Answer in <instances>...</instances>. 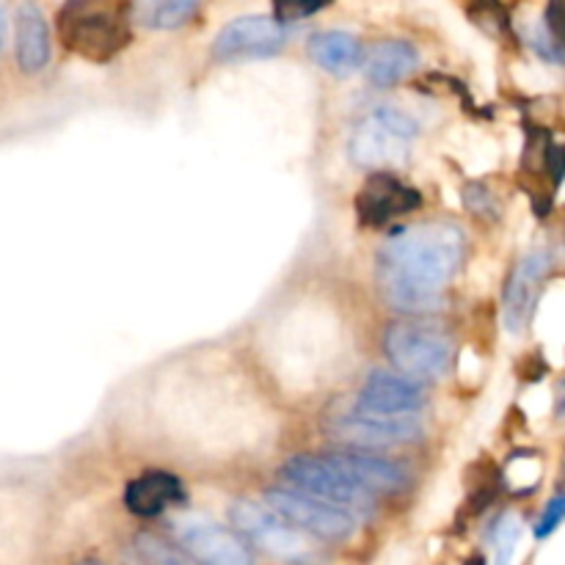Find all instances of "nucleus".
Instances as JSON below:
<instances>
[{"mask_svg": "<svg viewBox=\"0 0 565 565\" xmlns=\"http://www.w3.org/2000/svg\"><path fill=\"white\" fill-rule=\"evenodd\" d=\"M337 436L342 441L370 450V447H392L417 441L423 436V423L417 414H362L353 412L340 417L334 425Z\"/></svg>", "mask_w": 565, "mask_h": 565, "instance_id": "nucleus-10", "label": "nucleus"}, {"mask_svg": "<svg viewBox=\"0 0 565 565\" xmlns=\"http://www.w3.org/2000/svg\"><path fill=\"white\" fill-rule=\"evenodd\" d=\"M463 259V232L445 221L397 232L379 257V279L386 301L406 312H428L458 274Z\"/></svg>", "mask_w": 565, "mask_h": 565, "instance_id": "nucleus-1", "label": "nucleus"}, {"mask_svg": "<svg viewBox=\"0 0 565 565\" xmlns=\"http://www.w3.org/2000/svg\"><path fill=\"white\" fill-rule=\"evenodd\" d=\"M419 64V53L412 42L403 39H386L379 42L367 55H364V75L373 86L390 88L395 83L406 81Z\"/></svg>", "mask_w": 565, "mask_h": 565, "instance_id": "nucleus-17", "label": "nucleus"}, {"mask_svg": "<svg viewBox=\"0 0 565 565\" xmlns=\"http://www.w3.org/2000/svg\"><path fill=\"white\" fill-rule=\"evenodd\" d=\"M519 539H522V522L513 513L502 516L494 530V565H511L516 555Z\"/></svg>", "mask_w": 565, "mask_h": 565, "instance_id": "nucleus-20", "label": "nucleus"}, {"mask_svg": "<svg viewBox=\"0 0 565 565\" xmlns=\"http://www.w3.org/2000/svg\"><path fill=\"white\" fill-rule=\"evenodd\" d=\"M419 125L397 108H379L364 116L353 130L348 154L359 169L390 171L408 158V147L417 138Z\"/></svg>", "mask_w": 565, "mask_h": 565, "instance_id": "nucleus-4", "label": "nucleus"}, {"mask_svg": "<svg viewBox=\"0 0 565 565\" xmlns=\"http://www.w3.org/2000/svg\"><path fill=\"white\" fill-rule=\"evenodd\" d=\"M423 204L419 191L397 180L392 171H375L356 196V215L364 226H384Z\"/></svg>", "mask_w": 565, "mask_h": 565, "instance_id": "nucleus-12", "label": "nucleus"}, {"mask_svg": "<svg viewBox=\"0 0 565 565\" xmlns=\"http://www.w3.org/2000/svg\"><path fill=\"white\" fill-rule=\"evenodd\" d=\"M561 494H565V463H563V475H561Z\"/></svg>", "mask_w": 565, "mask_h": 565, "instance_id": "nucleus-29", "label": "nucleus"}, {"mask_svg": "<svg viewBox=\"0 0 565 565\" xmlns=\"http://www.w3.org/2000/svg\"><path fill=\"white\" fill-rule=\"evenodd\" d=\"M329 458L342 475L353 480L359 489H364L367 494H397L408 486V472L406 467H401L397 461L390 458L367 456V452H331Z\"/></svg>", "mask_w": 565, "mask_h": 565, "instance_id": "nucleus-14", "label": "nucleus"}, {"mask_svg": "<svg viewBox=\"0 0 565 565\" xmlns=\"http://www.w3.org/2000/svg\"><path fill=\"white\" fill-rule=\"evenodd\" d=\"M384 348L395 370L412 381L441 379L452 364V340L430 326H392L384 337Z\"/></svg>", "mask_w": 565, "mask_h": 565, "instance_id": "nucleus-5", "label": "nucleus"}, {"mask_svg": "<svg viewBox=\"0 0 565 565\" xmlns=\"http://www.w3.org/2000/svg\"><path fill=\"white\" fill-rule=\"evenodd\" d=\"M281 478L292 486V491L307 494L312 500L334 505L348 513L373 511V494L359 489L348 475H342L326 456H296L281 467Z\"/></svg>", "mask_w": 565, "mask_h": 565, "instance_id": "nucleus-6", "label": "nucleus"}, {"mask_svg": "<svg viewBox=\"0 0 565 565\" xmlns=\"http://www.w3.org/2000/svg\"><path fill=\"white\" fill-rule=\"evenodd\" d=\"M331 0H274V9H276V20L281 25L287 22H298V20H307V17L318 14L320 9H326Z\"/></svg>", "mask_w": 565, "mask_h": 565, "instance_id": "nucleus-22", "label": "nucleus"}, {"mask_svg": "<svg viewBox=\"0 0 565 565\" xmlns=\"http://www.w3.org/2000/svg\"><path fill=\"white\" fill-rule=\"evenodd\" d=\"M202 0H163L154 14V25L158 28H180L185 25L193 17V11L199 9Z\"/></svg>", "mask_w": 565, "mask_h": 565, "instance_id": "nucleus-21", "label": "nucleus"}, {"mask_svg": "<svg viewBox=\"0 0 565 565\" xmlns=\"http://www.w3.org/2000/svg\"><path fill=\"white\" fill-rule=\"evenodd\" d=\"M552 270V254L550 252H530L522 257V263L513 268L511 279H508L505 292H502V318L511 334H522L527 329L530 318H533L535 298H539L541 285Z\"/></svg>", "mask_w": 565, "mask_h": 565, "instance_id": "nucleus-11", "label": "nucleus"}, {"mask_svg": "<svg viewBox=\"0 0 565 565\" xmlns=\"http://www.w3.org/2000/svg\"><path fill=\"white\" fill-rule=\"evenodd\" d=\"M287 44V25L276 17H237L226 22L213 42V55L218 61H252L270 58Z\"/></svg>", "mask_w": 565, "mask_h": 565, "instance_id": "nucleus-8", "label": "nucleus"}, {"mask_svg": "<svg viewBox=\"0 0 565 565\" xmlns=\"http://www.w3.org/2000/svg\"><path fill=\"white\" fill-rule=\"evenodd\" d=\"M555 412H557V417L565 419V379L561 381V386H557V403H555Z\"/></svg>", "mask_w": 565, "mask_h": 565, "instance_id": "nucleus-27", "label": "nucleus"}, {"mask_svg": "<svg viewBox=\"0 0 565 565\" xmlns=\"http://www.w3.org/2000/svg\"><path fill=\"white\" fill-rule=\"evenodd\" d=\"M177 544L204 565H254L246 541L207 516H185L174 522Z\"/></svg>", "mask_w": 565, "mask_h": 565, "instance_id": "nucleus-9", "label": "nucleus"}, {"mask_svg": "<svg viewBox=\"0 0 565 565\" xmlns=\"http://www.w3.org/2000/svg\"><path fill=\"white\" fill-rule=\"evenodd\" d=\"M232 527L237 535L257 546L263 555L274 557L281 565H326V555L309 541L307 533L292 527L290 522L270 511L268 505H257L252 500H237L230 508Z\"/></svg>", "mask_w": 565, "mask_h": 565, "instance_id": "nucleus-3", "label": "nucleus"}, {"mask_svg": "<svg viewBox=\"0 0 565 565\" xmlns=\"http://www.w3.org/2000/svg\"><path fill=\"white\" fill-rule=\"evenodd\" d=\"M565 522V494H557L555 500H550V505L544 508L541 519L535 522V539L544 541L555 533L557 527Z\"/></svg>", "mask_w": 565, "mask_h": 565, "instance_id": "nucleus-23", "label": "nucleus"}, {"mask_svg": "<svg viewBox=\"0 0 565 565\" xmlns=\"http://www.w3.org/2000/svg\"><path fill=\"white\" fill-rule=\"evenodd\" d=\"M3 25H6V22H3V11H0V44H3Z\"/></svg>", "mask_w": 565, "mask_h": 565, "instance_id": "nucleus-28", "label": "nucleus"}, {"mask_svg": "<svg viewBox=\"0 0 565 565\" xmlns=\"http://www.w3.org/2000/svg\"><path fill=\"white\" fill-rule=\"evenodd\" d=\"M17 64L25 75H36L50 64V28L33 0H22L14 17Z\"/></svg>", "mask_w": 565, "mask_h": 565, "instance_id": "nucleus-15", "label": "nucleus"}, {"mask_svg": "<svg viewBox=\"0 0 565 565\" xmlns=\"http://www.w3.org/2000/svg\"><path fill=\"white\" fill-rule=\"evenodd\" d=\"M136 552L143 565H204L191 552L182 550V546L171 544V541L152 533L136 535Z\"/></svg>", "mask_w": 565, "mask_h": 565, "instance_id": "nucleus-19", "label": "nucleus"}, {"mask_svg": "<svg viewBox=\"0 0 565 565\" xmlns=\"http://www.w3.org/2000/svg\"><path fill=\"white\" fill-rule=\"evenodd\" d=\"M265 505L279 513L285 522L298 527L301 533L315 535L320 541H348L356 533V519L353 513L340 511L334 505L312 500L307 494H298L290 489H276L265 494Z\"/></svg>", "mask_w": 565, "mask_h": 565, "instance_id": "nucleus-7", "label": "nucleus"}, {"mask_svg": "<svg viewBox=\"0 0 565 565\" xmlns=\"http://www.w3.org/2000/svg\"><path fill=\"white\" fill-rule=\"evenodd\" d=\"M467 204L469 207L475 210V213H494V202H491V196H489V191H486L483 185H469L467 188Z\"/></svg>", "mask_w": 565, "mask_h": 565, "instance_id": "nucleus-26", "label": "nucleus"}, {"mask_svg": "<svg viewBox=\"0 0 565 565\" xmlns=\"http://www.w3.org/2000/svg\"><path fill=\"white\" fill-rule=\"evenodd\" d=\"M309 58L323 72L337 77H348L364 64V47L348 31H320L307 44Z\"/></svg>", "mask_w": 565, "mask_h": 565, "instance_id": "nucleus-18", "label": "nucleus"}, {"mask_svg": "<svg viewBox=\"0 0 565 565\" xmlns=\"http://www.w3.org/2000/svg\"><path fill=\"white\" fill-rule=\"evenodd\" d=\"M177 502H185V489H182L180 478H174L169 472L141 475L125 491L127 511L141 519L160 516L166 508L177 505Z\"/></svg>", "mask_w": 565, "mask_h": 565, "instance_id": "nucleus-16", "label": "nucleus"}, {"mask_svg": "<svg viewBox=\"0 0 565 565\" xmlns=\"http://www.w3.org/2000/svg\"><path fill=\"white\" fill-rule=\"evenodd\" d=\"M55 25L64 47L94 64L116 58L132 42L127 0H66Z\"/></svg>", "mask_w": 565, "mask_h": 565, "instance_id": "nucleus-2", "label": "nucleus"}, {"mask_svg": "<svg viewBox=\"0 0 565 565\" xmlns=\"http://www.w3.org/2000/svg\"><path fill=\"white\" fill-rule=\"evenodd\" d=\"M546 31L555 36V42L565 50V0H550L546 3Z\"/></svg>", "mask_w": 565, "mask_h": 565, "instance_id": "nucleus-24", "label": "nucleus"}, {"mask_svg": "<svg viewBox=\"0 0 565 565\" xmlns=\"http://www.w3.org/2000/svg\"><path fill=\"white\" fill-rule=\"evenodd\" d=\"M544 166L552 185H561L565 177V147H555V143H550V147L544 149Z\"/></svg>", "mask_w": 565, "mask_h": 565, "instance_id": "nucleus-25", "label": "nucleus"}, {"mask_svg": "<svg viewBox=\"0 0 565 565\" xmlns=\"http://www.w3.org/2000/svg\"><path fill=\"white\" fill-rule=\"evenodd\" d=\"M77 565H105V563H99V561H81Z\"/></svg>", "mask_w": 565, "mask_h": 565, "instance_id": "nucleus-30", "label": "nucleus"}, {"mask_svg": "<svg viewBox=\"0 0 565 565\" xmlns=\"http://www.w3.org/2000/svg\"><path fill=\"white\" fill-rule=\"evenodd\" d=\"M425 403L423 390L417 381L406 379V375L384 373L375 370L370 379L364 381L362 392L356 397V408L353 412L362 414H417V408Z\"/></svg>", "mask_w": 565, "mask_h": 565, "instance_id": "nucleus-13", "label": "nucleus"}]
</instances>
